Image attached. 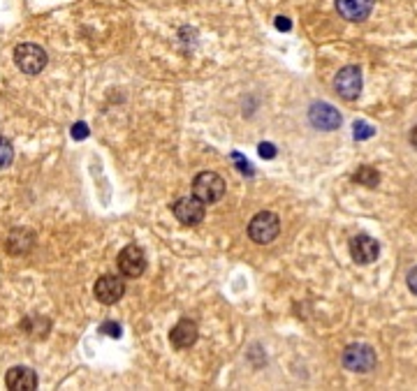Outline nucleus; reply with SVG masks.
Instances as JSON below:
<instances>
[{"label":"nucleus","mask_w":417,"mask_h":391,"mask_svg":"<svg viewBox=\"0 0 417 391\" xmlns=\"http://www.w3.org/2000/svg\"><path fill=\"white\" fill-rule=\"evenodd\" d=\"M47 51L40 45H33V42H26V45H19L14 49V63L23 75H40L47 67Z\"/></svg>","instance_id":"obj_1"},{"label":"nucleus","mask_w":417,"mask_h":391,"mask_svg":"<svg viewBox=\"0 0 417 391\" xmlns=\"http://www.w3.org/2000/svg\"><path fill=\"white\" fill-rule=\"evenodd\" d=\"M278 234H281V218L276 216V213H272V211L257 213V216H253V220H250V225H248V236L255 243H260V246L272 243Z\"/></svg>","instance_id":"obj_2"},{"label":"nucleus","mask_w":417,"mask_h":391,"mask_svg":"<svg viewBox=\"0 0 417 391\" xmlns=\"http://www.w3.org/2000/svg\"><path fill=\"white\" fill-rule=\"evenodd\" d=\"M193 194L200 197L204 204H213L225 194V181L216 172H202L193 181Z\"/></svg>","instance_id":"obj_3"},{"label":"nucleus","mask_w":417,"mask_h":391,"mask_svg":"<svg viewBox=\"0 0 417 391\" xmlns=\"http://www.w3.org/2000/svg\"><path fill=\"white\" fill-rule=\"evenodd\" d=\"M341 362L353 373H369V370H373V366H376V352L364 343H355L343 350Z\"/></svg>","instance_id":"obj_4"},{"label":"nucleus","mask_w":417,"mask_h":391,"mask_svg":"<svg viewBox=\"0 0 417 391\" xmlns=\"http://www.w3.org/2000/svg\"><path fill=\"white\" fill-rule=\"evenodd\" d=\"M171 213H174V218L179 220L181 225L195 227V225H200L202 220H204L206 204L200 197H195V194L193 197H181L179 201L171 204Z\"/></svg>","instance_id":"obj_5"},{"label":"nucleus","mask_w":417,"mask_h":391,"mask_svg":"<svg viewBox=\"0 0 417 391\" xmlns=\"http://www.w3.org/2000/svg\"><path fill=\"white\" fill-rule=\"evenodd\" d=\"M309 121L315 130L332 132L341 127V114L329 102H313L309 109Z\"/></svg>","instance_id":"obj_6"},{"label":"nucleus","mask_w":417,"mask_h":391,"mask_svg":"<svg viewBox=\"0 0 417 391\" xmlns=\"http://www.w3.org/2000/svg\"><path fill=\"white\" fill-rule=\"evenodd\" d=\"M334 88L343 100H355L361 93V70L355 65H348L339 70L334 79Z\"/></svg>","instance_id":"obj_7"},{"label":"nucleus","mask_w":417,"mask_h":391,"mask_svg":"<svg viewBox=\"0 0 417 391\" xmlns=\"http://www.w3.org/2000/svg\"><path fill=\"white\" fill-rule=\"evenodd\" d=\"M119 268L128 278H139L146 271V255L139 246H126L119 253Z\"/></svg>","instance_id":"obj_8"},{"label":"nucleus","mask_w":417,"mask_h":391,"mask_svg":"<svg viewBox=\"0 0 417 391\" xmlns=\"http://www.w3.org/2000/svg\"><path fill=\"white\" fill-rule=\"evenodd\" d=\"M93 294L100 303L114 305L116 301H121V297L126 294V283L116 276H102V278H97V283L93 287Z\"/></svg>","instance_id":"obj_9"},{"label":"nucleus","mask_w":417,"mask_h":391,"mask_svg":"<svg viewBox=\"0 0 417 391\" xmlns=\"http://www.w3.org/2000/svg\"><path fill=\"white\" fill-rule=\"evenodd\" d=\"M378 253H380L378 241L371 239V236H366V234L355 236V239L350 241V255L357 264H371V262L378 260Z\"/></svg>","instance_id":"obj_10"},{"label":"nucleus","mask_w":417,"mask_h":391,"mask_svg":"<svg viewBox=\"0 0 417 391\" xmlns=\"http://www.w3.org/2000/svg\"><path fill=\"white\" fill-rule=\"evenodd\" d=\"M5 382H8V387L14 391L38 389V375H35L33 368H26V366H14V368H10L8 375H5Z\"/></svg>","instance_id":"obj_11"},{"label":"nucleus","mask_w":417,"mask_h":391,"mask_svg":"<svg viewBox=\"0 0 417 391\" xmlns=\"http://www.w3.org/2000/svg\"><path fill=\"white\" fill-rule=\"evenodd\" d=\"M336 10L348 21H364L373 10V0H334Z\"/></svg>","instance_id":"obj_12"},{"label":"nucleus","mask_w":417,"mask_h":391,"mask_svg":"<svg viewBox=\"0 0 417 391\" xmlns=\"http://www.w3.org/2000/svg\"><path fill=\"white\" fill-rule=\"evenodd\" d=\"M198 325H195L193 320H181L179 325H176L174 329H171L169 333V340L174 347H179V350H186V347H193L195 343H198Z\"/></svg>","instance_id":"obj_13"},{"label":"nucleus","mask_w":417,"mask_h":391,"mask_svg":"<svg viewBox=\"0 0 417 391\" xmlns=\"http://www.w3.org/2000/svg\"><path fill=\"white\" fill-rule=\"evenodd\" d=\"M5 246H8L12 255H26L35 246V236H33V231H28V229H14L8 236Z\"/></svg>","instance_id":"obj_14"},{"label":"nucleus","mask_w":417,"mask_h":391,"mask_svg":"<svg viewBox=\"0 0 417 391\" xmlns=\"http://www.w3.org/2000/svg\"><path fill=\"white\" fill-rule=\"evenodd\" d=\"M355 183H359V186H366V188H376L378 181H380V174L376 172L373 167H369V164H364V167L357 169V174L353 176Z\"/></svg>","instance_id":"obj_15"},{"label":"nucleus","mask_w":417,"mask_h":391,"mask_svg":"<svg viewBox=\"0 0 417 391\" xmlns=\"http://www.w3.org/2000/svg\"><path fill=\"white\" fill-rule=\"evenodd\" d=\"M23 329L26 331H30L33 336H47L49 331V322L47 320H42L40 315H30L26 322H23Z\"/></svg>","instance_id":"obj_16"},{"label":"nucleus","mask_w":417,"mask_h":391,"mask_svg":"<svg viewBox=\"0 0 417 391\" xmlns=\"http://www.w3.org/2000/svg\"><path fill=\"white\" fill-rule=\"evenodd\" d=\"M373 134H376V127H373L371 123H366V121H355V125H353V137L357 139V142L371 139Z\"/></svg>","instance_id":"obj_17"},{"label":"nucleus","mask_w":417,"mask_h":391,"mask_svg":"<svg viewBox=\"0 0 417 391\" xmlns=\"http://www.w3.org/2000/svg\"><path fill=\"white\" fill-rule=\"evenodd\" d=\"M12 160H14V149H12V144L8 139L0 137V169L10 167Z\"/></svg>","instance_id":"obj_18"},{"label":"nucleus","mask_w":417,"mask_h":391,"mask_svg":"<svg viewBox=\"0 0 417 391\" xmlns=\"http://www.w3.org/2000/svg\"><path fill=\"white\" fill-rule=\"evenodd\" d=\"M232 160L237 162V169H239V172H241L243 176H253V174H255L253 164H250L246 157L241 155V153H232Z\"/></svg>","instance_id":"obj_19"},{"label":"nucleus","mask_w":417,"mask_h":391,"mask_svg":"<svg viewBox=\"0 0 417 391\" xmlns=\"http://www.w3.org/2000/svg\"><path fill=\"white\" fill-rule=\"evenodd\" d=\"M121 331H123V329H121L119 322H104L100 327V333L109 336V338H121Z\"/></svg>","instance_id":"obj_20"},{"label":"nucleus","mask_w":417,"mask_h":391,"mask_svg":"<svg viewBox=\"0 0 417 391\" xmlns=\"http://www.w3.org/2000/svg\"><path fill=\"white\" fill-rule=\"evenodd\" d=\"M88 134H91V130L84 121H79V123L72 125V139H77V142H82V139H86Z\"/></svg>","instance_id":"obj_21"},{"label":"nucleus","mask_w":417,"mask_h":391,"mask_svg":"<svg viewBox=\"0 0 417 391\" xmlns=\"http://www.w3.org/2000/svg\"><path fill=\"white\" fill-rule=\"evenodd\" d=\"M257 151H260V155L265 157V160H274L276 153H278V151H276V146L269 144V142H262L260 146H257Z\"/></svg>","instance_id":"obj_22"},{"label":"nucleus","mask_w":417,"mask_h":391,"mask_svg":"<svg viewBox=\"0 0 417 391\" xmlns=\"http://www.w3.org/2000/svg\"><path fill=\"white\" fill-rule=\"evenodd\" d=\"M276 28L287 33V30H292V21L287 19V16H276Z\"/></svg>","instance_id":"obj_23"},{"label":"nucleus","mask_w":417,"mask_h":391,"mask_svg":"<svg viewBox=\"0 0 417 391\" xmlns=\"http://www.w3.org/2000/svg\"><path fill=\"white\" fill-rule=\"evenodd\" d=\"M408 287H410V292H415L417 294V266L408 273Z\"/></svg>","instance_id":"obj_24"},{"label":"nucleus","mask_w":417,"mask_h":391,"mask_svg":"<svg viewBox=\"0 0 417 391\" xmlns=\"http://www.w3.org/2000/svg\"><path fill=\"white\" fill-rule=\"evenodd\" d=\"M410 144H413L415 149H417V125L413 127V132H410Z\"/></svg>","instance_id":"obj_25"}]
</instances>
